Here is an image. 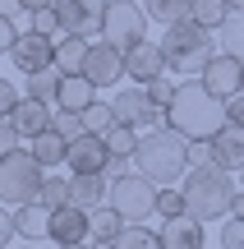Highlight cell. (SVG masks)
<instances>
[{
  "label": "cell",
  "instance_id": "cell-1",
  "mask_svg": "<svg viewBox=\"0 0 244 249\" xmlns=\"http://www.w3.org/2000/svg\"><path fill=\"white\" fill-rule=\"evenodd\" d=\"M166 124H175L184 139H217L230 120H226V102L203 79H184L175 102L166 107Z\"/></svg>",
  "mask_w": 244,
  "mask_h": 249
},
{
  "label": "cell",
  "instance_id": "cell-2",
  "mask_svg": "<svg viewBox=\"0 0 244 249\" xmlns=\"http://www.w3.org/2000/svg\"><path fill=\"white\" fill-rule=\"evenodd\" d=\"M134 171H143L157 185H175V180L189 176V139H184L175 124H162V129H147L143 143L134 152Z\"/></svg>",
  "mask_w": 244,
  "mask_h": 249
},
{
  "label": "cell",
  "instance_id": "cell-3",
  "mask_svg": "<svg viewBox=\"0 0 244 249\" xmlns=\"http://www.w3.org/2000/svg\"><path fill=\"white\" fill-rule=\"evenodd\" d=\"M162 51H166V65H171L175 79H203V70H208L212 55H217V37H212V28H203L198 18H180V23L166 28Z\"/></svg>",
  "mask_w": 244,
  "mask_h": 249
},
{
  "label": "cell",
  "instance_id": "cell-4",
  "mask_svg": "<svg viewBox=\"0 0 244 249\" xmlns=\"http://www.w3.org/2000/svg\"><path fill=\"white\" fill-rule=\"evenodd\" d=\"M184 203H189V217H198V222H217V217L230 213V203H235L240 185L230 180L226 166H217V161H208V166H189V176H184Z\"/></svg>",
  "mask_w": 244,
  "mask_h": 249
},
{
  "label": "cell",
  "instance_id": "cell-5",
  "mask_svg": "<svg viewBox=\"0 0 244 249\" xmlns=\"http://www.w3.org/2000/svg\"><path fill=\"white\" fill-rule=\"evenodd\" d=\"M42 171L46 166L33 157V148L5 152V157H0V203H9V208L37 203V198H42V185H46Z\"/></svg>",
  "mask_w": 244,
  "mask_h": 249
},
{
  "label": "cell",
  "instance_id": "cell-6",
  "mask_svg": "<svg viewBox=\"0 0 244 249\" xmlns=\"http://www.w3.org/2000/svg\"><path fill=\"white\" fill-rule=\"evenodd\" d=\"M157 194H162L157 180H147L143 171H129V176L111 180V198H106V203L115 208L129 226H143L147 217H157Z\"/></svg>",
  "mask_w": 244,
  "mask_h": 249
},
{
  "label": "cell",
  "instance_id": "cell-7",
  "mask_svg": "<svg viewBox=\"0 0 244 249\" xmlns=\"http://www.w3.org/2000/svg\"><path fill=\"white\" fill-rule=\"evenodd\" d=\"M147 9L143 5H134V0H111L106 5V23H101V37L106 42H115L120 51H129L134 42H143L147 37Z\"/></svg>",
  "mask_w": 244,
  "mask_h": 249
},
{
  "label": "cell",
  "instance_id": "cell-8",
  "mask_svg": "<svg viewBox=\"0 0 244 249\" xmlns=\"http://www.w3.org/2000/svg\"><path fill=\"white\" fill-rule=\"evenodd\" d=\"M111 107H115V120L120 124H134V129H162V124H166V107H157V102L147 97L143 83L120 88L115 97H111Z\"/></svg>",
  "mask_w": 244,
  "mask_h": 249
},
{
  "label": "cell",
  "instance_id": "cell-9",
  "mask_svg": "<svg viewBox=\"0 0 244 249\" xmlns=\"http://www.w3.org/2000/svg\"><path fill=\"white\" fill-rule=\"evenodd\" d=\"M55 18H60V33L74 37H101L106 23V0H55Z\"/></svg>",
  "mask_w": 244,
  "mask_h": 249
},
{
  "label": "cell",
  "instance_id": "cell-10",
  "mask_svg": "<svg viewBox=\"0 0 244 249\" xmlns=\"http://www.w3.org/2000/svg\"><path fill=\"white\" fill-rule=\"evenodd\" d=\"M9 60L18 65V74L51 70V65H55V37H51V33H37V28H28V33H18V42H14V51H9Z\"/></svg>",
  "mask_w": 244,
  "mask_h": 249
},
{
  "label": "cell",
  "instance_id": "cell-11",
  "mask_svg": "<svg viewBox=\"0 0 244 249\" xmlns=\"http://www.w3.org/2000/svg\"><path fill=\"white\" fill-rule=\"evenodd\" d=\"M83 74H88L97 88H111V83L129 79L125 74V51L115 42H92L88 46V60H83Z\"/></svg>",
  "mask_w": 244,
  "mask_h": 249
},
{
  "label": "cell",
  "instance_id": "cell-12",
  "mask_svg": "<svg viewBox=\"0 0 244 249\" xmlns=\"http://www.w3.org/2000/svg\"><path fill=\"white\" fill-rule=\"evenodd\" d=\"M125 74H129L134 83H143V88H147L152 79H162V74H171L162 42H147V37H143V42H134V46L125 51Z\"/></svg>",
  "mask_w": 244,
  "mask_h": 249
},
{
  "label": "cell",
  "instance_id": "cell-13",
  "mask_svg": "<svg viewBox=\"0 0 244 249\" xmlns=\"http://www.w3.org/2000/svg\"><path fill=\"white\" fill-rule=\"evenodd\" d=\"M51 240L55 245H88L92 240V213L79 203H65L51 213Z\"/></svg>",
  "mask_w": 244,
  "mask_h": 249
},
{
  "label": "cell",
  "instance_id": "cell-14",
  "mask_svg": "<svg viewBox=\"0 0 244 249\" xmlns=\"http://www.w3.org/2000/svg\"><path fill=\"white\" fill-rule=\"evenodd\" d=\"M69 176H83V171H106L111 166V148H106V134H79L69 143Z\"/></svg>",
  "mask_w": 244,
  "mask_h": 249
},
{
  "label": "cell",
  "instance_id": "cell-15",
  "mask_svg": "<svg viewBox=\"0 0 244 249\" xmlns=\"http://www.w3.org/2000/svg\"><path fill=\"white\" fill-rule=\"evenodd\" d=\"M203 83H208V88L217 92L221 102L235 97V92H244V60H240V55L217 51V55H212V65L203 70Z\"/></svg>",
  "mask_w": 244,
  "mask_h": 249
},
{
  "label": "cell",
  "instance_id": "cell-16",
  "mask_svg": "<svg viewBox=\"0 0 244 249\" xmlns=\"http://www.w3.org/2000/svg\"><path fill=\"white\" fill-rule=\"evenodd\" d=\"M9 120L18 124V134H23V139H37V134L51 129L55 107H51V102H37V97H28V92H23V102L14 107V116H9Z\"/></svg>",
  "mask_w": 244,
  "mask_h": 249
},
{
  "label": "cell",
  "instance_id": "cell-17",
  "mask_svg": "<svg viewBox=\"0 0 244 249\" xmlns=\"http://www.w3.org/2000/svg\"><path fill=\"white\" fill-rule=\"evenodd\" d=\"M69 194H74V203L79 208H101L111 198V176L106 171H83V176H69Z\"/></svg>",
  "mask_w": 244,
  "mask_h": 249
},
{
  "label": "cell",
  "instance_id": "cell-18",
  "mask_svg": "<svg viewBox=\"0 0 244 249\" xmlns=\"http://www.w3.org/2000/svg\"><path fill=\"white\" fill-rule=\"evenodd\" d=\"M162 245H166V249H208L203 222H198V217H175V222H162Z\"/></svg>",
  "mask_w": 244,
  "mask_h": 249
},
{
  "label": "cell",
  "instance_id": "cell-19",
  "mask_svg": "<svg viewBox=\"0 0 244 249\" xmlns=\"http://www.w3.org/2000/svg\"><path fill=\"white\" fill-rule=\"evenodd\" d=\"M14 226H18V235H23L28 245H37V240H46L51 235V208L37 198V203H23V208H14Z\"/></svg>",
  "mask_w": 244,
  "mask_h": 249
},
{
  "label": "cell",
  "instance_id": "cell-20",
  "mask_svg": "<svg viewBox=\"0 0 244 249\" xmlns=\"http://www.w3.org/2000/svg\"><path fill=\"white\" fill-rule=\"evenodd\" d=\"M212 161L226 171H244V129L240 124H226V129L212 139Z\"/></svg>",
  "mask_w": 244,
  "mask_h": 249
},
{
  "label": "cell",
  "instance_id": "cell-21",
  "mask_svg": "<svg viewBox=\"0 0 244 249\" xmlns=\"http://www.w3.org/2000/svg\"><path fill=\"white\" fill-rule=\"evenodd\" d=\"M92 102H97V83H92L88 74H65V79H60V97H55V107L88 111Z\"/></svg>",
  "mask_w": 244,
  "mask_h": 249
},
{
  "label": "cell",
  "instance_id": "cell-22",
  "mask_svg": "<svg viewBox=\"0 0 244 249\" xmlns=\"http://www.w3.org/2000/svg\"><path fill=\"white\" fill-rule=\"evenodd\" d=\"M88 37H74V33H60L55 37V70L60 74H83V60H88Z\"/></svg>",
  "mask_w": 244,
  "mask_h": 249
},
{
  "label": "cell",
  "instance_id": "cell-23",
  "mask_svg": "<svg viewBox=\"0 0 244 249\" xmlns=\"http://www.w3.org/2000/svg\"><path fill=\"white\" fill-rule=\"evenodd\" d=\"M33 157L42 161V166H60L65 157H69V139H65L60 129H46L33 139Z\"/></svg>",
  "mask_w": 244,
  "mask_h": 249
},
{
  "label": "cell",
  "instance_id": "cell-24",
  "mask_svg": "<svg viewBox=\"0 0 244 249\" xmlns=\"http://www.w3.org/2000/svg\"><path fill=\"white\" fill-rule=\"evenodd\" d=\"M23 79H28V83H23V92H28V97L51 102V107H55V97H60V79H65L55 65H51V70H37V74H23Z\"/></svg>",
  "mask_w": 244,
  "mask_h": 249
},
{
  "label": "cell",
  "instance_id": "cell-25",
  "mask_svg": "<svg viewBox=\"0 0 244 249\" xmlns=\"http://www.w3.org/2000/svg\"><path fill=\"white\" fill-rule=\"evenodd\" d=\"M125 226H129V222H125V217H120L111 203L92 208V240H111V245H115L120 235H125Z\"/></svg>",
  "mask_w": 244,
  "mask_h": 249
},
{
  "label": "cell",
  "instance_id": "cell-26",
  "mask_svg": "<svg viewBox=\"0 0 244 249\" xmlns=\"http://www.w3.org/2000/svg\"><path fill=\"white\" fill-rule=\"evenodd\" d=\"M143 9H147V18L152 23H180V18H189L194 14V0H143Z\"/></svg>",
  "mask_w": 244,
  "mask_h": 249
},
{
  "label": "cell",
  "instance_id": "cell-27",
  "mask_svg": "<svg viewBox=\"0 0 244 249\" xmlns=\"http://www.w3.org/2000/svg\"><path fill=\"white\" fill-rule=\"evenodd\" d=\"M217 42H221L226 55H240L244 60V9H230L226 14V23L217 28Z\"/></svg>",
  "mask_w": 244,
  "mask_h": 249
},
{
  "label": "cell",
  "instance_id": "cell-28",
  "mask_svg": "<svg viewBox=\"0 0 244 249\" xmlns=\"http://www.w3.org/2000/svg\"><path fill=\"white\" fill-rule=\"evenodd\" d=\"M157 217H162V222L189 217V203H184V189L180 185H162V194H157Z\"/></svg>",
  "mask_w": 244,
  "mask_h": 249
},
{
  "label": "cell",
  "instance_id": "cell-29",
  "mask_svg": "<svg viewBox=\"0 0 244 249\" xmlns=\"http://www.w3.org/2000/svg\"><path fill=\"white\" fill-rule=\"evenodd\" d=\"M226 14H230V0H194V14H189V18H198L203 28L217 33V28L226 23Z\"/></svg>",
  "mask_w": 244,
  "mask_h": 249
},
{
  "label": "cell",
  "instance_id": "cell-30",
  "mask_svg": "<svg viewBox=\"0 0 244 249\" xmlns=\"http://www.w3.org/2000/svg\"><path fill=\"white\" fill-rule=\"evenodd\" d=\"M138 143H143V139H138L134 124H115V129H106V148L115 152V157H134Z\"/></svg>",
  "mask_w": 244,
  "mask_h": 249
},
{
  "label": "cell",
  "instance_id": "cell-31",
  "mask_svg": "<svg viewBox=\"0 0 244 249\" xmlns=\"http://www.w3.org/2000/svg\"><path fill=\"white\" fill-rule=\"evenodd\" d=\"M115 249H166L162 231H147V226H125V235L115 240Z\"/></svg>",
  "mask_w": 244,
  "mask_h": 249
},
{
  "label": "cell",
  "instance_id": "cell-32",
  "mask_svg": "<svg viewBox=\"0 0 244 249\" xmlns=\"http://www.w3.org/2000/svg\"><path fill=\"white\" fill-rule=\"evenodd\" d=\"M83 124H88L92 134H106V129H115V107H106V102H92L88 111H83Z\"/></svg>",
  "mask_w": 244,
  "mask_h": 249
},
{
  "label": "cell",
  "instance_id": "cell-33",
  "mask_svg": "<svg viewBox=\"0 0 244 249\" xmlns=\"http://www.w3.org/2000/svg\"><path fill=\"white\" fill-rule=\"evenodd\" d=\"M42 203L51 208H65V203H74V194H69V180H60V176H46V185H42Z\"/></svg>",
  "mask_w": 244,
  "mask_h": 249
},
{
  "label": "cell",
  "instance_id": "cell-34",
  "mask_svg": "<svg viewBox=\"0 0 244 249\" xmlns=\"http://www.w3.org/2000/svg\"><path fill=\"white\" fill-rule=\"evenodd\" d=\"M180 83H184V79H175V74H162V79H152V83H147V97H152L157 107H171V102H175V92H180Z\"/></svg>",
  "mask_w": 244,
  "mask_h": 249
},
{
  "label": "cell",
  "instance_id": "cell-35",
  "mask_svg": "<svg viewBox=\"0 0 244 249\" xmlns=\"http://www.w3.org/2000/svg\"><path fill=\"white\" fill-rule=\"evenodd\" d=\"M28 28H37V33H51V37H60V18H55V9L46 5V9H33L28 14Z\"/></svg>",
  "mask_w": 244,
  "mask_h": 249
},
{
  "label": "cell",
  "instance_id": "cell-36",
  "mask_svg": "<svg viewBox=\"0 0 244 249\" xmlns=\"http://www.w3.org/2000/svg\"><path fill=\"white\" fill-rule=\"evenodd\" d=\"M221 249H244V217H230L221 226Z\"/></svg>",
  "mask_w": 244,
  "mask_h": 249
},
{
  "label": "cell",
  "instance_id": "cell-37",
  "mask_svg": "<svg viewBox=\"0 0 244 249\" xmlns=\"http://www.w3.org/2000/svg\"><path fill=\"white\" fill-rule=\"evenodd\" d=\"M18 102H23V97H18V88H14L9 79H0V120H9V116H14V107H18Z\"/></svg>",
  "mask_w": 244,
  "mask_h": 249
},
{
  "label": "cell",
  "instance_id": "cell-38",
  "mask_svg": "<svg viewBox=\"0 0 244 249\" xmlns=\"http://www.w3.org/2000/svg\"><path fill=\"white\" fill-rule=\"evenodd\" d=\"M14 42H18V23H14L9 14H0V55L14 51Z\"/></svg>",
  "mask_w": 244,
  "mask_h": 249
},
{
  "label": "cell",
  "instance_id": "cell-39",
  "mask_svg": "<svg viewBox=\"0 0 244 249\" xmlns=\"http://www.w3.org/2000/svg\"><path fill=\"white\" fill-rule=\"evenodd\" d=\"M212 161V139H189V166H208Z\"/></svg>",
  "mask_w": 244,
  "mask_h": 249
},
{
  "label": "cell",
  "instance_id": "cell-40",
  "mask_svg": "<svg viewBox=\"0 0 244 249\" xmlns=\"http://www.w3.org/2000/svg\"><path fill=\"white\" fill-rule=\"evenodd\" d=\"M18 139H23V134H18V124H14V120H0V157H5V152H14Z\"/></svg>",
  "mask_w": 244,
  "mask_h": 249
},
{
  "label": "cell",
  "instance_id": "cell-41",
  "mask_svg": "<svg viewBox=\"0 0 244 249\" xmlns=\"http://www.w3.org/2000/svg\"><path fill=\"white\" fill-rule=\"evenodd\" d=\"M226 120L244 129V92H235V97H226Z\"/></svg>",
  "mask_w": 244,
  "mask_h": 249
},
{
  "label": "cell",
  "instance_id": "cell-42",
  "mask_svg": "<svg viewBox=\"0 0 244 249\" xmlns=\"http://www.w3.org/2000/svg\"><path fill=\"white\" fill-rule=\"evenodd\" d=\"M18 235V226H14V213H5V208H0V249H5L9 240H14Z\"/></svg>",
  "mask_w": 244,
  "mask_h": 249
},
{
  "label": "cell",
  "instance_id": "cell-43",
  "mask_svg": "<svg viewBox=\"0 0 244 249\" xmlns=\"http://www.w3.org/2000/svg\"><path fill=\"white\" fill-rule=\"evenodd\" d=\"M0 14L18 18V14H28V9H23V0H0Z\"/></svg>",
  "mask_w": 244,
  "mask_h": 249
},
{
  "label": "cell",
  "instance_id": "cell-44",
  "mask_svg": "<svg viewBox=\"0 0 244 249\" xmlns=\"http://www.w3.org/2000/svg\"><path fill=\"white\" fill-rule=\"evenodd\" d=\"M230 217H244V189L235 194V203H230Z\"/></svg>",
  "mask_w": 244,
  "mask_h": 249
},
{
  "label": "cell",
  "instance_id": "cell-45",
  "mask_svg": "<svg viewBox=\"0 0 244 249\" xmlns=\"http://www.w3.org/2000/svg\"><path fill=\"white\" fill-rule=\"evenodd\" d=\"M46 5H55V0H23V9L33 14V9H46Z\"/></svg>",
  "mask_w": 244,
  "mask_h": 249
},
{
  "label": "cell",
  "instance_id": "cell-46",
  "mask_svg": "<svg viewBox=\"0 0 244 249\" xmlns=\"http://www.w3.org/2000/svg\"><path fill=\"white\" fill-rule=\"evenodd\" d=\"M88 249H115L111 240H88Z\"/></svg>",
  "mask_w": 244,
  "mask_h": 249
},
{
  "label": "cell",
  "instance_id": "cell-47",
  "mask_svg": "<svg viewBox=\"0 0 244 249\" xmlns=\"http://www.w3.org/2000/svg\"><path fill=\"white\" fill-rule=\"evenodd\" d=\"M55 249H88V245H55Z\"/></svg>",
  "mask_w": 244,
  "mask_h": 249
},
{
  "label": "cell",
  "instance_id": "cell-48",
  "mask_svg": "<svg viewBox=\"0 0 244 249\" xmlns=\"http://www.w3.org/2000/svg\"><path fill=\"white\" fill-rule=\"evenodd\" d=\"M230 9H244V0H230Z\"/></svg>",
  "mask_w": 244,
  "mask_h": 249
},
{
  "label": "cell",
  "instance_id": "cell-49",
  "mask_svg": "<svg viewBox=\"0 0 244 249\" xmlns=\"http://www.w3.org/2000/svg\"><path fill=\"white\" fill-rule=\"evenodd\" d=\"M240 189H244V171H240Z\"/></svg>",
  "mask_w": 244,
  "mask_h": 249
},
{
  "label": "cell",
  "instance_id": "cell-50",
  "mask_svg": "<svg viewBox=\"0 0 244 249\" xmlns=\"http://www.w3.org/2000/svg\"><path fill=\"white\" fill-rule=\"evenodd\" d=\"M23 249H37V245H23Z\"/></svg>",
  "mask_w": 244,
  "mask_h": 249
}]
</instances>
